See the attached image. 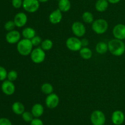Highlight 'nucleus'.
Listing matches in <instances>:
<instances>
[{"mask_svg":"<svg viewBox=\"0 0 125 125\" xmlns=\"http://www.w3.org/2000/svg\"><path fill=\"white\" fill-rule=\"evenodd\" d=\"M109 51L112 55L120 56L125 52V44L123 40L117 39H113L107 42Z\"/></svg>","mask_w":125,"mask_h":125,"instance_id":"obj_1","label":"nucleus"},{"mask_svg":"<svg viewBox=\"0 0 125 125\" xmlns=\"http://www.w3.org/2000/svg\"><path fill=\"white\" fill-rule=\"evenodd\" d=\"M32 44L31 42V40L27 39H21L17 45V49L19 54H20L22 56H28L30 55L33 49Z\"/></svg>","mask_w":125,"mask_h":125,"instance_id":"obj_2","label":"nucleus"},{"mask_svg":"<svg viewBox=\"0 0 125 125\" xmlns=\"http://www.w3.org/2000/svg\"><path fill=\"white\" fill-rule=\"evenodd\" d=\"M108 28V22L103 18H98L95 20L92 25V29L97 34H104L107 31Z\"/></svg>","mask_w":125,"mask_h":125,"instance_id":"obj_3","label":"nucleus"},{"mask_svg":"<svg viewBox=\"0 0 125 125\" xmlns=\"http://www.w3.org/2000/svg\"><path fill=\"white\" fill-rule=\"evenodd\" d=\"M30 57L32 61L35 64L42 63L46 58V53L41 47H37L34 48L30 54Z\"/></svg>","mask_w":125,"mask_h":125,"instance_id":"obj_4","label":"nucleus"},{"mask_svg":"<svg viewBox=\"0 0 125 125\" xmlns=\"http://www.w3.org/2000/svg\"><path fill=\"white\" fill-rule=\"evenodd\" d=\"M106 121L105 114L101 110H94L91 113L90 121L93 125H104Z\"/></svg>","mask_w":125,"mask_h":125,"instance_id":"obj_5","label":"nucleus"},{"mask_svg":"<svg viewBox=\"0 0 125 125\" xmlns=\"http://www.w3.org/2000/svg\"><path fill=\"white\" fill-rule=\"evenodd\" d=\"M66 47L72 51H78L83 47L81 40L77 37H70L67 39L65 42Z\"/></svg>","mask_w":125,"mask_h":125,"instance_id":"obj_6","label":"nucleus"},{"mask_svg":"<svg viewBox=\"0 0 125 125\" xmlns=\"http://www.w3.org/2000/svg\"><path fill=\"white\" fill-rule=\"evenodd\" d=\"M40 3L39 0H23L22 7L26 12L34 13L39 10Z\"/></svg>","mask_w":125,"mask_h":125,"instance_id":"obj_7","label":"nucleus"},{"mask_svg":"<svg viewBox=\"0 0 125 125\" xmlns=\"http://www.w3.org/2000/svg\"><path fill=\"white\" fill-rule=\"evenodd\" d=\"M72 30L73 34L77 38H82L86 33V28L82 22H74L72 25Z\"/></svg>","mask_w":125,"mask_h":125,"instance_id":"obj_8","label":"nucleus"},{"mask_svg":"<svg viewBox=\"0 0 125 125\" xmlns=\"http://www.w3.org/2000/svg\"><path fill=\"white\" fill-rule=\"evenodd\" d=\"M59 97L56 93H51L47 95L45 99V104L48 108L50 109H53L57 107L59 104Z\"/></svg>","mask_w":125,"mask_h":125,"instance_id":"obj_9","label":"nucleus"},{"mask_svg":"<svg viewBox=\"0 0 125 125\" xmlns=\"http://www.w3.org/2000/svg\"><path fill=\"white\" fill-rule=\"evenodd\" d=\"M113 36L115 39L123 40L125 39V25L118 23L112 29Z\"/></svg>","mask_w":125,"mask_h":125,"instance_id":"obj_10","label":"nucleus"},{"mask_svg":"<svg viewBox=\"0 0 125 125\" xmlns=\"http://www.w3.org/2000/svg\"><path fill=\"white\" fill-rule=\"evenodd\" d=\"M1 89L3 93L7 96L12 95L15 91V85L13 82L6 80L3 81L1 85Z\"/></svg>","mask_w":125,"mask_h":125,"instance_id":"obj_11","label":"nucleus"},{"mask_svg":"<svg viewBox=\"0 0 125 125\" xmlns=\"http://www.w3.org/2000/svg\"><path fill=\"white\" fill-rule=\"evenodd\" d=\"M6 40L10 44H17L21 40L20 33L15 29L9 31L6 36Z\"/></svg>","mask_w":125,"mask_h":125,"instance_id":"obj_12","label":"nucleus"},{"mask_svg":"<svg viewBox=\"0 0 125 125\" xmlns=\"http://www.w3.org/2000/svg\"><path fill=\"white\" fill-rule=\"evenodd\" d=\"M13 22L15 24L16 27L22 28L28 22V16L23 12H18L15 15Z\"/></svg>","mask_w":125,"mask_h":125,"instance_id":"obj_13","label":"nucleus"},{"mask_svg":"<svg viewBox=\"0 0 125 125\" xmlns=\"http://www.w3.org/2000/svg\"><path fill=\"white\" fill-rule=\"evenodd\" d=\"M111 120L115 125H122L125 120V114L122 110H115L112 114Z\"/></svg>","mask_w":125,"mask_h":125,"instance_id":"obj_14","label":"nucleus"},{"mask_svg":"<svg viewBox=\"0 0 125 125\" xmlns=\"http://www.w3.org/2000/svg\"><path fill=\"white\" fill-rule=\"evenodd\" d=\"M62 17H63L62 12L59 9H57L51 12L49 15V20L52 24L57 25L62 21Z\"/></svg>","mask_w":125,"mask_h":125,"instance_id":"obj_15","label":"nucleus"},{"mask_svg":"<svg viewBox=\"0 0 125 125\" xmlns=\"http://www.w3.org/2000/svg\"><path fill=\"white\" fill-rule=\"evenodd\" d=\"M31 112L34 118H40L43 114L44 107L42 104L40 103H36L32 107Z\"/></svg>","mask_w":125,"mask_h":125,"instance_id":"obj_16","label":"nucleus"},{"mask_svg":"<svg viewBox=\"0 0 125 125\" xmlns=\"http://www.w3.org/2000/svg\"><path fill=\"white\" fill-rule=\"evenodd\" d=\"M12 110L15 114L17 115H21L25 111V107L23 103L21 102H15L12 105Z\"/></svg>","mask_w":125,"mask_h":125,"instance_id":"obj_17","label":"nucleus"},{"mask_svg":"<svg viewBox=\"0 0 125 125\" xmlns=\"http://www.w3.org/2000/svg\"><path fill=\"white\" fill-rule=\"evenodd\" d=\"M109 4L107 0H97L95 4V9L99 12H104L108 8Z\"/></svg>","mask_w":125,"mask_h":125,"instance_id":"obj_18","label":"nucleus"},{"mask_svg":"<svg viewBox=\"0 0 125 125\" xmlns=\"http://www.w3.org/2000/svg\"><path fill=\"white\" fill-rule=\"evenodd\" d=\"M21 35L24 39L31 40L34 36H36V32L32 27H26L22 30Z\"/></svg>","mask_w":125,"mask_h":125,"instance_id":"obj_19","label":"nucleus"},{"mask_svg":"<svg viewBox=\"0 0 125 125\" xmlns=\"http://www.w3.org/2000/svg\"><path fill=\"white\" fill-rule=\"evenodd\" d=\"M95 50L98 54L104 55L107 53V51H109L107 43L103 41L99 42L98 43L96 44V47H95Z\"/></svg>","mask_w":125,"mask_h":125,"instance_id":"obj_20","label":"nucleus"},{"mask_svg":"<svg viewBox=\"0 0 125 125\" xmlns=\"http://www.w3.org/2000/svg\"><path fill=\"white\" fill-rule=\"evenodd\" d=\"M58 9L62 12H67L71 9V2L70 0H59Z\"/></svg>","mask_w":125,"mask_h":125,"instance_id":"obj_21","label":"nucleus"},{"mask_svg":"<svg viewBox=\"0 0 125 125\" xmlns=\"http://www.w3.org/2000/svg\"><path fill=\"white\" fill-rule=\"evenodd\" d=\"M79 55L84 60H90L93 56V53L91 49L87 47H82L79 50Z\"/></svg>","mask_w":125,"mask_h":125,"instance_id":"obj_22","label":"nucleus"},{"mask_svg":"<svg viewBox=\"0 0 125 125\" xmlns=\"http://www.w3.org/2000/svg\"><path fill=\"white\" fill-rule=\"evenodd\" d=\"M41 91L43 94L48 95V94H51L53 93L54 88L53 86L50 83H44L41 86Z\"/></svg>","mask_w":125,"mask_h":125,"instance_id":"obj_23","label":"nucleus"},{"mask_svg":"<svg viewBox=\"0 0 125 125\" xmlns=\"http://www.w3.org/2000/svg\"><path fill=\"white\" fill-rule=\"evenodd\" d=\"M82 18H83V22H85V23H92L94 22V16L92 12L89 11H85L83 13L82 15Z\"/></svg>","mask_w":125,"mask_h":125,"instance_id":"obj_24","label":"nucleus"},{"mask_svg":"<svg viewBox=\"0 0 125 125\" xmlns=\"http://www.w3.org/2000/svg\"><path fill=\"white\" fill-rule=\"evenodd\" d=\"M53 47V42L50 39H46L43 40L40 45V47L44 50V51H48L52 49Z\"/></svg>","mask_w":125,"mask_h":125,"instance_id":"obj_25","label":"nucleus"},{"mask_svg":"<svg viewBox=\"0 0 125 125\" xmlns=\"http://www.w3.org/2000/svg\"><path fill=\"white\" fill-rule=\"evenodd\" d=\"M21 117L23 120L26 123H31L34 118L31 112L29 111H24V113L21 115Z\"/></svg>","mask_w":125,"mask_h":125,"instance_id":"obj_26","label":"nucleus"},{"mask_svg":"<svg viewBox=\"0 0 125 125\" xmlns=\"http://www.w3.org/2000/svg\"><path fill=\"white\" fill-rule=\"evenodd\" d=\"M17 77H18V73L15 70L10 71L7 74V80L11 81V82H14L15 80H16Z\"/></svg>","mask_w":125,"mask_h":125,"instance_id":"obj_27","label":"nucleus"},{"mask_svg":"<svg viewBox=\"0 0 125 125\" xmlns=\"http://www.w3.org/2000/svg\"><path fill=\"white\" fill-rule=\"evenodd\" d=\"M16 27L15 24L14 22L12 20L7 21L4 25V28L6 31H10L14 30L15 28Z\"/></svg>","mask_w":125,"mask_h":125,"instance_id":"obj_28","label":"nucleus"},{"mask_svg":"<svg viewBox=\"0 0 125 125\" xmlns=\"http://www.w3.org/2000/svg\"><path fill=\"white\" fill-rule=\"evenodd\" d=\"M31 40V42L33 46L36 47L41 45L42 42L43 41L41 37L39 36H34Z\"/></svg>","mask_w":125,"mask_h":125,"instance_id":"obj_29","label":"nucleus"},{"mask_svg":"<svg viewBox=\"0 0 125 125\" xmlns=\"http://www.w3.org/2000/svg\"><path fill=\"white\" fill-rule=\"evenodd\" d=\"M7 70L2 66H0V81H4L7 77Z\"/></svg>","mask_w":125,"mask_h":125,"instance_id":"obj_30","label":"nucleus"},{"mask_svg":"<svg viewBox=\"0 0 125 125\" xmlns=\"http://www.w3.org/2000/svg\"><path fill=\"white\" fill-rule=\"evenodd\" d=\"M23 0H12V4L14 8L19 9L23 6Z\"/></svg>","mask_w":125,"mask_h":125,"instance_id":"obj_31","label":"nucleus"},{"mask_svg":"<svg viewBox=\"0 0 125 125\" xmlns=\"http://www.w3.org/2000/svg\"><path fill=\"white\" fill-rule=\"evenodd\" d=\"M30 125H44L43 122L39 118H34L30 123Z\"/></svg>","mask_w":125,"mask_h":125,"instance_id":"obj_32","label":"nucleus"},{"mask_svg":"<svg viewBox=\"0 0 125 125\" xmlns=\"http://www.w3.org/2000/svg\"><path fill=\"white\" fill-rule=\"evenodd\" d=\"M0 125H12V123L10 120L7 118H1Z\"/></svg>","mask_w":125,"mask_h":125,"instance_id":"obj_33","label":"nucleus"},{"mask_svg":"<svg viewBox=\"0 0 125 125\" xmlns=\"http://www.w3.org/2000/svg\"><path fill=\"white\" fill-rule=\"evenodd\" d=\"M81 44L83 47H87L89 44V41L86 38H83L82 39H81Z\"/></svg>","mask_w":125,"mask_h":125,"instance_id":"obj_34","label":"nucleus"},{"mask_svg":"<svg viewBox=\"0 0 125 125\" xmlns=\"http://www.w3.org/2000/svg\"><path fill=\"white\" fill-rule=\"evenodd\" d=\"M120 1L121 0H107L109 3L112 4H115L118 3L119 2H120Z\"/></svg>","mask_w":125,"mask_h":125,"instance_id":"obj_35","label":"nucleus"},{"mask_svg":"<svg viewBox=\"0 0 125 125\" xmlns=\"http://www.w3.org/2000/svg\"><path fill=\"white\" fill-rule=\"evenodd\" d=\"M49 0H39V1L40 2H42V3H45V2H48Z\"/></svg>","mask_w":125,"mask_h":125,"instance_id":"obj_36","label":"nucleus"},{"mask_svg":"<svg viewBox=\"0 0 125 125\" xmlns=\"http://www.w3.org/2000/svg\"></svg>","mask_w":125,"mask_h":125,"instance_id":"obj_37","label":"nucleus"}]
</instances>
